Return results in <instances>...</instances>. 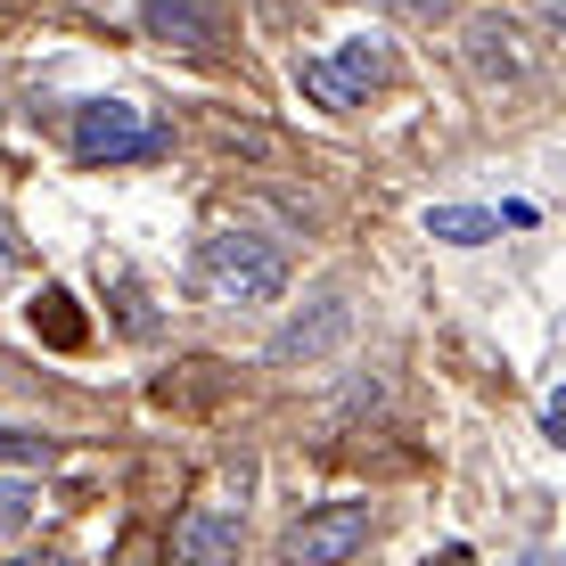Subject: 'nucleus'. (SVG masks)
Returning a JSON list of instances; mask_svg holds the SVG:
<instances>
[{
  "mask_svg": "<svg viewBox=\"0 0 566 566\" xmlns=\"http://www.w3.org/2000/svg\"><path fill=\"white\" fill-rule=\"evenodd\" d=\"M0 468H50V436H25V427H0Z\"/></svg>",
  "mask_w": 566,
  "mask_h": 566,
  "instance_id": "9b49d317",
  "label": "nucleus"
},
{
  "mask_svg": "<svg viewBox=\"0 0 566 566\" xmlns=\"http://www.w3.org/2000/svg\"><path fill=\"white\" fill-rule=\"evenodd\" d=\"M33 328H42L50 345H83V312H74L66 287H42V304H33Z\"/></svg>",
  "mask_w": 566,
  "mask_h": 566,
  "instance_id": "1a4fd4ad",
  "label": "nucleus"
},
{
  "mask_svg": "<svg viewBox=\"0 0 566 566\" xmlns=\"http://www.w3.org/2000/svg\"><path fill=\"white\" fill-rule=\"evenodd\" d=\"M517 566H558V558H551V551H525V558H517Z\"/></svg>",
  "mask_w": 566,
  "mask_h": 566,
  "instance_id": "dca6fc26",
  "label": "nucleus"
},
{
  "mask_svg": "<svg viewBox=\"0 0 566 566\" xmlns=\"http://www.w3.org/2000/svg\"><path fill=\"white\" fill-rule=\"evenodd\" d=\"M74 156L83 165H140V156H165V124H148L124 99H91L74 115Z\"/></svg>",
  "mask_w": 566,
  "mask_h": 566,
  "instance_id": "f03ea898",
  "label": "nucleus"
},
{
  "mask_svg": "<svg viewBox=\"0 0 566 566\" xmlns=\"http://www.w3.org/2000/svg\"><path fill=\"white\" fill-rule=\"evenodd\" d=\"M239 517L230 510H213V501H198V510H181L172 517V558L181 566H239Z\"/></svg>",
  "mask_w": 566,
  "mask_h": 566,
  "instance_id": "39448f33",
  "label": "nucleus"
},
{
  "mask_svg": "<svg viewBox=\"0 0 566 566\" xmlns=\"http://www.w3.org/2000/svg\"><path fill=\"white\" fill-rule=\"evenodd\" d=\"M25 566H57V558H25Z\"/></svg>",
  "mask_w": 566,
  "mask_h": 566,
  "instance_id": "f3484780",
  "label": "nucleus"
},
{
  "mask_svg": "<svg viewBox=\"0 0 566 566\" xmlns=\"http://www.w3.org/2000/svg\"><path fill=\"white\" fill-rule=\"evenodd\" d=\"M395 9H402V17H452L460 0H395Z\"/></svg>",
  "mask_w": 566,
  "mask_h": 566,
  "instance_id": "ddd939ff",
  "label": "nucleus"
},
{
  "mask_svg": "<svg viewBox=\"0 0 566 566\" xmlns=\"http://www.w3.org/2000/svg\"><path fill=\"white\" fill-rule=\"evenodd\" d=\"M198 280H206L213 304H271L287 287V255L263 230H213L198 247Z\"/></svg>",
  "mask_w": 566,
  "mask_h": 566,
  "instance_id": "f257e3e1",
  "label": "nucleus"
},
{
  "mask_svg": "<svg viewBox=\"0 0 566 566\" xmlns=\"http://www.w3.org/2000/svg\"><path fill=\"white\" fill-rule=\"evenodd\" d=\"M361 542H369V510L361 501H328L287 534V566H345Z\"/></svg>",
  "mask_w": 566,
  "mask_h": 566,
  "instance_id": "7ed1b4c3",
  "label": "nucleus"
},
{
  "mask_svg": "<svg viewBox=\"0 0 566 566\" xmlns=\"http://www.w3.org/2000/svg\"><path fill=\"white\" fill-rule=\"evenodd\" d=\"M345 328H354V304L328 296L312 321H287L280 337H271V361H321V354H337V345H345Z\"/></svg>",
  "mask_w": 566,
  "mask_h": 566,
  "instance_id": "423d86ee",
  "label": "nucleus"
},
{
  "mask_svg": "<svg viewBox=\"0 0 566 566\" xmlns=\"http://www.w3.org/2000/svg\"><path fill=\"white\" fill-rule=\"evenodd\" d=\"M25 263V247H17V230H9V213H0V280H9V271Z\"/></svg>",
  "mask_w": 566,
  "mask_h": 566,
  "instance_id": "f8f14e48",
  "label": "nucleus"
},
{
  "mask_svg": "<svg viewBox=\"0 0 566 566\" xmlns=\"http://www.w3.org/2000/svg\"><path fill=\"white\" fill-rule=\"evenodd\" d=\"M33 501H42V493H33L25 476H0V542H9V534H25V525H33Z\"/></svg>",
  "mask_w": 566,
  "mask_h": 566,
  "instance_id": "9d476101",
  "label": "nucleus"
},
{
  "mask_svg": "<svg viewBox=\"0 0 566 566\" xmlns=\"http://www.w3.org/2000/svg\"><path fill=\"white\" fill-rule=\"evenodd\" d=\"M378 74H386V57L378 50H369V42H345L337 57H304V66H296V83H304V99L312 107H361V91L369 83H378Z\"/></svg>",
  "mask_w": 566,
  "mask_h": 566,
  "instance_id": "20e7f679",
  "label": "nucleus"
},
{
  "mask_svg": "<svg viewBox=\"0 0 566 566\" xmlns=\"http://www.w3.org/2000/svg\"><path fill=\"white\" fill-rule=\"evenodd\" d=\"M534 9H542V17H551V25H566V0H534Z\"/></svg>",
  "mask_w": 566,
  "mask_h": 566,
  "instance_id": "2eb2a0df",
  "label": "nucleus"
},
{
  "mask_svg": "<svg viewBox=\"0 0 566 566\" xmlns=\"http://www.w3.org/2000/svg\"><path fill=\"white\" fill-rule=\"evenodd\" d=\"M140 25L156 33V42H181V50H213L222 42L213 0H140Z\"/></svg>",
  "mask_w": 566,
  "mask_h": 566,
  "instance_id": "0eeeda50",
  "label": "nucleus"
},
{
  "mask_svg": "<svg viewBox=\"0 0 566 566\" xmlns=\"http://www.w3.org/2000/svg\"><path fill=\"white\" fill-rule=\"evenodd\" d=\"M427 239H443V247H484V239H501V222L484 206H427Z\"/></svg>",
  "mask_w": 566,
  "mask_h": 566,
  "instance_id": "6e6552de",
  "label": "nucleus"
},
{
  "mask_svg": "<svg viewBox=\"0 0 566 566\" xmlns=\"http://www.w3.org/2000/svg\"><path fill=\"white\" fill-rule=\"evenodd\" d=\"M542 427H551V443H566V386L551 395V411H542Z\"/></svg>",
  "mask_w": 566,
  "mask_h": 566,
  "instance_id": "4468645a",
  "label": "nucleus"
}]
</instances>
